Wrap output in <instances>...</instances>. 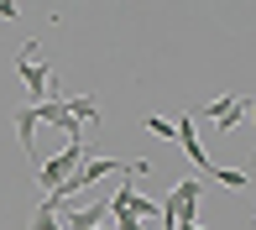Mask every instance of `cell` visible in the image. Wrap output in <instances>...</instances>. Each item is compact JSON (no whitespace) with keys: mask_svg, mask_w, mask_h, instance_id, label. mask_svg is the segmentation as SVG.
I'll return each mask as SVG.
<instances>
[{"mask_svg":"<svg viewBox=\"0 0 256 230\" xmlns=\"http://www.w3.org/2000/svg\"><path fill=\"white\" fill-rule=\"evenodd\" d=\"M16 78L26 84V105H42V100H52V63L42 58V42L32 37V42H21V52H16Z\"/></svg>","mask_w":256,"mask_h":230,"instance_id":"1","label":"cell"},{"mask_svg":"<svg viewBox=\"0 0 256 230\" xmlns=\"http://www.w3.org/2000/svg\"><path fill=\"white\" fill-rule=\"evenodd\" d=\"M199 204H204V183H199V178H183L178 188H172L168 199L157 204V220L168 225V230H178V225L199 220Z\"/></svg>","mask_w":256,"mask_h":230,"instance_id":"2","label":"cell"},{"mask_svg":"<svg viewBox=\"0 0 256 230\" xmlns=\"http://www.w3.org/2000/svg\"><path fill=\"white\" fill-rule=\"evenodd\" d=\"M78 168H84V142H68L63 152H58V157H48V162L37 168V183H42V199H48L52 188H63V183L74 178Z\"/></svg>","mask_w":256,"mask_h":230,"instance_id":"3","label":"cell"},{"mask_svg":"<svg viewBox=\"0 0 256 230\" xmlns=\"http://www.w3.org/2000/svg\"><path fill=\"white\" fill-rule=\"evenodd\" d=\"M172 136H178V146H183V157H188L194 168H209V157H204V142H199V126H194V115H178L172 120Z\"/></svg>","mask_w":256,"mask_h":230,"instance_id":"4","label":"cell"},{"mask_svg":"<svg viewBox=\"0 0 256 230\" xmlns=\"http://www.w3.org/2000/svg\"><path fill=\"white\" fill-rule=\"evenodd\" d=\"M104 204H110V214H136V220L157 214V199H142L131 183H120V188H115V199H104Z\"/></svg>","mask_w":256,"mask_h":230,"instance_id":"5","label":"cell"},{"mask_svg":"<svg viewBox=\"0 0 256 230\" xmlns=\"http://www.w3.org/2000/svg\"><path fill=\"white\" fill-rule=\"evenodd\" d=\"M104 214H110V204H84V210H63V230H94V225H104Z\"/></svg>","mask_w":256,"mask_h":230,"instance_id":"6","label":"cell"},{"mask_svg":"<svg viewBox=\"0 0 256 230\" xmlns=\"http://www.w3.org/2000/svg\"><path fill=\"white\" fill-rule=\"evenodd\" d=\"M63 105H68V115L78 126H100V100L94 94H63Z\"/></svg>","mask_w":256,"mask_h":230,"instance_id":"7","label":"cell"},{"mask_svg":"<svg viewBox=\"0 0 256 230\" xmlns=\"http://www.w3.org/2000/svg\"><path fill=\"white\" fill-rule=\"evenodd\" d=\"M204 172H209V178L220 183V188H240V194L251 188V172H246V168H214V162H209Z\"/></svg>","mask_w":256,"mask_h":230,"instance_id":"8","label":"cell"},{"mask_svg":"<svg viewBox=\"0 0 256 230\" xmlns=\"http://www.w3.org/2000/svg\"><path fill=\"white\" fill-rule=\"evenodd\" d=\"M10 120H16V142H21V152H26V157H37V126H32L26 105H21L16 115H10Z\"/></svg>","mask_w":256,"mask_h":230,"instance_id":"9","label":"cell"},{"mask_svg":"<svg viewBox=\"0 0 256 230\" xmlns=\"http://www.w3.org/2000/svg\"><path fill=\"white\" fill-rule=\"evenodd\" d=\"M246 115H251V94H236V100H230V110L220 115V131H236Z\"/></svg>","mask_w":256,"mask_h":230,"instance_id":"10","label":"cell"},{"mask_svg":"<svg viewBox=\"0 0 256 230\" xmlns=\"http://www.w3.org/2000/svg\"><path fill=\"white\" fill-rule=\"evenodd\" d=\"M146 172H152L146 157H126V178H146Z\"/></svg>","mask_w":256,"mask_h":230,"instance_id":"11","label":"cell"},{"mask_svg":"<svg viewBox=\"0 0 256 230\" xmlns=\"http://www.w3.org/2000/svg\"><path fill=\"white\" fill-rule=\"evenodd\" d=\"M142 126H146V131H152V136H172V120H162V115H146Z\"/></svg>","mask_w":256,"mask_h":230,"instance_id":"12","label":"cell"},{"mask_svg":"<svg viewBox=\"0 0 256 230\" xmlns=\"http://www.w3.org/2000/svg\"><path fill=\"white\" fill-rule=\"evenodd\" d=\"M115 230H142V220L136 214H115Z\"/></svg>","mask_w":256,"mask_h":230,"instance_id":"13","label":"cell"},{"mask_svg":"<svg viewBox=\"0 0 256 230\" xmlns=\"http://www.w3.org/2000/svg\"><path fill=\"white\" fill-rule=\"evenodd\" d=\"M178 230H209V225H199V220H188V225H178Z\"/></svg>","mask_w":256,"mask_h":230,"instance_id":"14","label":"cell"}]
</instances>
